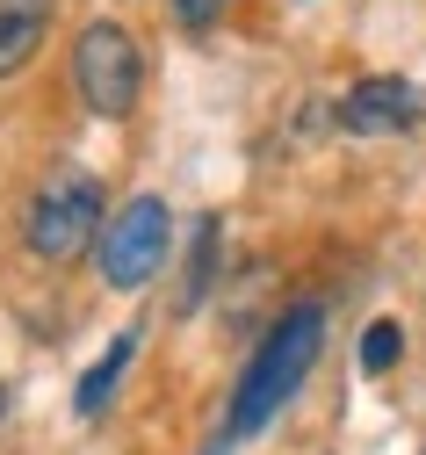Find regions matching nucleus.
I'll list each match as a JSON object with an SVG mask.
<instances>
[{
	"label": "nucleus",
	"mask_w": 426,
	"mask_h": 455,
	"mask_svg": "<svg viewBox=\"0 0 426 455\" xmlns=\"http://www.w3.org/2000/svg\"><path fill=\"white\" fill-rule=\"evenodd\" d=\"M44 22H51V0H0V80L36 59Z\"/></svg>",
	"instance_id": "423d86ee"
},
{
	"label": "nucleus",
	"mask_w": 426,
	"mask_h": 455,
	"mask_svg": "<svg viewBox=\"0 0 426 455\" xmlns=\"http://www.w3.org/2000/svg\"><path fill=\"white\" fill-rule=\"evenodd\" d=\"M398 355H405V332H398L390 318H376L369 332H361V369H369V376H383Z\"/></svg>",
	"instance_id": "1a4fd4ad"
},
{
	"label": "nucleus",
	"mask_w": 426,
	"mask_h": 455,
	"mask_svg": "<svg viewBox=\"0 0 426 455\" xmlns=\"http://www.w3.org/2000/svg\"><path fill=\"white\" fill-rule=\"evenodd\" d=\"M166 239H173L166 203L159 196H131L101 224V239H94V275L109 282V290H145V282L166 267Z\"/></svg>",
	"instance_id": "20e7f679"
},
{
	"label": "nucleus",
	"mask_w": 426,
	"mask_h": 455,
	"mask_svg": "<svg viewBox=\"0 0 426 455\" xmlns=\"http://www.w3.org/2000/svg\"><path fill=\"white\" fill-rule=\"evenodd\" d=\"M217 15H224V0H173V22L181 29H210Z\"/></svg>",
	"instance_id": "9d476101"
},
{
	"label": "nucleus",
	"mask_w": 426,
	"mask_h": 455,
	"mask_svg": "<svg viewBox=\"0 0 426 455\" xmlns=\"http://www.w3.org/2000/svg\"><path fill=\"white\" fill-rule=\"evenodd\" d=\"M318 347H326V304H296V311H282L275 332L253 347V362H246V376H238V390H231L224 441H253V434L289 405V397L303 390V376H311Z\"/></svg>",
	"instance_id": "f257e3e1"
},
{
	"label": "nucleus",
	"mask_w": 426,
	"mask_h": 455,
	"mask_svg": "<svg viewBox=\"0 0 426 455\" xmlns=\"http://www.w3.org/2000/svg\"><path fill=\"white\" fill-rule=\"evenodd\" d=\"M131 355H138V332H116V347L80 376V390H73V412L80 419H94L101 405H109V397H116V383H124V369H131Z\"/></svg>",
	"instance_id": "0eeeda50"
},
{
	"label": "nucleus",
	"mask_w": 426,
	"mask_h": 455,
	"mask_svg": "<svg viewBox=\"0 0 426 455\" xmlns=\"http://www.w3.org/2000/svg\"><path fill=\"white\" fill-rule=\"evenodd\" d=\"M210 275H217V217H203L196 224V260H189V297H181V304H203V290H210Z\"/></svg>",
	"instance_id": "6e6552de"
},
{
	"label": "nucleus",
	"mask_w": 426,
	"mask_h": 455,
	"mask_svg": "<svg viewBox=\"0 0 426 455\" xmlns=\"http://www.w3.org/2000/svg\"><path fill=\"white\" fill-rule=\"evenodd\" d=\"M340 131L354 138H383V131H412L419 124V87L412 80H354L340 94Z\"/></svg>",
	"instance_id": "39448f33"
},
{
	"label": "nucleus",
	"mask_w": 426,
	"mask_h": 455,
	"mask_svg": "<svg viewBox=\"0 0 426 455\" xmlns=\"http://www.w3.org/2000/svg\"><path fill=\"white\" fill-rule=\"evenodd\" d=\"M0 419H8V383H0Z\"/></svg>",
	"instance_id": "f8f14e48"
},
{
	"label": "nucleus",
	"mask_w": 426,
	"mask_h": 455,
	"mask_svg": "<svg viewBox=\"0 0 426 455\" xmlns=\"http://www.w3.org/2000/svg\"><path fill=\"white\" fill-rule=\"evenodd\" d=\"M73 87L94 116H131L138 94H145V59H138V36L124 22H87L73 44Z\"/></svg>",
	"instance_id": "7ed1b4c3"
},
{
	"label": "nucleus",
	"mask_w": 426,
	"mask_h": 455,
	"mask_svg": "<svg viewBox=\"0 0 426 455\" xmlns=\"http://www.w3.org/2000/svg\"><path fill=\"white\" fill-rule=\"evenodd\" d=\"M22 239L51 267L80 260L101 239V181L80 174V166H51V174L36 181V196H29V210H22Z\"/></svg>",
	"instance_id": "f03ea898"
},
{
	"label": "nucleus",
	"mask_w": 426,
	"mask_h": 455,
	"mask_svg": "<svg viewBox=\"0 0 426 455\" xmlns=\"http://www.w3.org/2000/svg\"><path fill=\"white\" fill-rule=\"evenodd\" d=\"M203 455H231V441H224V434H217V441H210V448H203Z\"/></svg>",
	"instance_id": "9b49d317"
}]
</instances>
